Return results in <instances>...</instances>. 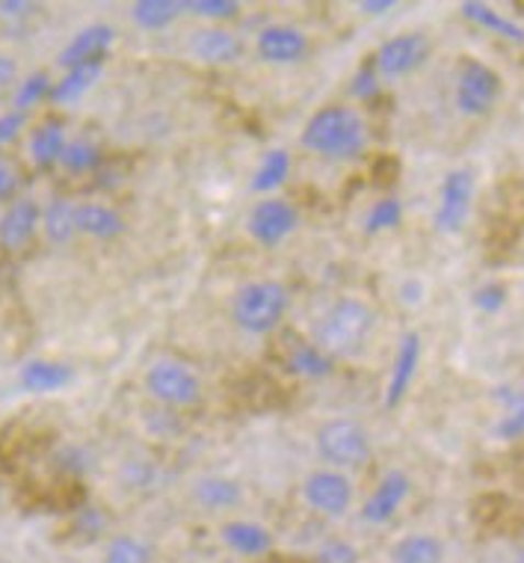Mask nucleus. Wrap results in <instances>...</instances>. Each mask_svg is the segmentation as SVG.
<instances>
[{
	"instance_id": "obj_34",
	"label": "nucleus",
	"mask_w": 524,
	"mask_h": 563,
	"mask_svg": "<svg viewBox=\"0 0 524 563\" xmlns=\"http://www.w3.org/2000/svg\"><path fill=\"white\" fill-rule=\"evenodd\" d=\"M181 7L208 21H228L241 15V3H234V0H190V3H181Z\"/></svg>"
},
{
	"instance_id": "obj_26",
	"label": "nucleus",
	"mask_w": 524,
	"mask_h": 563,
	"mask_svg": "<svg viewBox=\"0 0 524 563\" xmlns=\"http://www.w3.org/2000/svg\"><path fill=\"white\" fill-rule=\"evenodd\" d=\"M462 15L468 21H475L489 33H495L498 40L515 42V45H524V27L522 24H515L513 19H504V15H498L495 10H489L486 3H477V0H468L462 3Z\"/></svg>"
},
{
	"instance_id": "obj_25",
	"label": "nucleus",
	"mask_w": 524,
	"mask_h": 563,
	"mask_svg": "<svg viewBox=\"0 0 524 563\" xmlns=\"http://www.w3.org/2000/svg\"><path fill=\"white\" fill-rule=\"evenodd\" d=\"M495 400L504 407V416L495 424L498 439H504V442H515V439L524 437V391L513 389V386H498L495 389Z\"/></svg>"
},
{
	"instance_id": "obj_30",
	"label": "nucleus",
	"mask_w": 524,
	"mask_h": 563,
	"mask_svg": "<svg viewBox=\"0 0 524 563\" xmlns=\"http://www.w3.org/2000/svg\"><path fill=\"white\" fill-rule=\"evenodd\" d=\"M98 164H101V152H98L96 143H89L83 136L68 140L66 148H63V157H59V166L68 175H87L98 169Z\"/></svg>"
},
{
	"instance_id": "obj_18",
	"label": "nucleus",
	"mask_w": 524,
	"mask_h": 563,
	"mask_svg": "<svg viewBox=\"0 0 524 563\" xmlns=\"http://www.w3.org/2000/svg\"><path fill=\"white\" fill-rule=\"evenodd\" d=\"M75 377V371L66 362L54 360H30L19 374L21 389L30 395H54V391L66 389Z\"/></svg>"
},
{
	"instance_id": "obj_14",
	"label": "nucleus",
	"mask_w": 524,
	"mask_h": 563,
	"mask_svg": "<svg viewBox=\"0 0 524 563\" xmlns=\"http://www.w3.org/2000/svg\"><path fill=\"white\" fill-rule=\"evenodd\" d=\"M113 40H116V33L110 24H89L63 45L57 63L63 68H71L80 63H92V59H104Z\"/></svg>"
},
{
	"instance_id": "obj_33",
	"label": "nucleus",
	"mask_w": 524,
	"mask_h": 563,
	"mask_svg": "<svg viewBox=\"0 0 524 563\" xmlns=\"http://www.w3.org/2000/svg\"><path fill=\"white\" fill-rule=\"evenodd\" d=\"M400 220H403V205L398 199H379L374 208L368 211V220H365V232H389V229H398Z\"/></svg>"
},
{
	"instance_id": "obj_38",
	"label": "nucleus",
	"mask_w": 524,
	"mask_h": 563,
	"mask_svg": "<svg viewBox=\"0 0 524 563\" xmlns=\"http://www.w3.org/2000/svg\"><path fill=\"white\" fill-rule=\"evenodd\" d=\"M21 190V173L19 166L12 164L10 157L0 155V202H10Z\"/></svg>"
},
{
	"instance_id": "obj_28",
	"label": "nucleus",
	"mask_w": 524,
	"mask_h": 563,
	"mask_svg": "<svg viewBox=\"0 0 524 563\" xmlns=\"http://www.w3.org/2000/svg\"><path fill=\"white\" fill-rule=\"evenodd\" d=\"M291 371L297 377H309V379H323L330 377L332 368H335V360L330 353H323L317 344H297L291 350V360H288Z\"/></svg>"
},
{
	"instance_id": "obj_8",
	"label": "nucleus",
	"mask_w": 524,
	"mask_h": 563,
	"mask_svg": "<svg viewBox=\"0 0 524 563\" xmlns=\"http://www.w3.org/2000/svg\"><path fill=\"white\" fill-rule=\"evenodd\" d=\"M475 202V175L471 169H454L442 181V196L436 208V229L442 234L462 232Z\"/></svg>"
},
{
	"instance_id": "obj_39",
	"label": "nucleus",
	"mask_w": 524,
	"mask_h": 563,
	"mask_svg": "<svg viewBox=\"0 0 524 563\" xmlns=\"http://www.w3.org/2000/svg\"><path fill=\"white\" fill-rule=\"evenodd\" d=\"M27 125V113L24 110H7V113H0V148L10 146L12 140L24 131Z\"/></svg>"
},
{
	"instance_id": "obj_43",
	"label": "nucleus",
	"mask_w": 524,
	"mask_h": 563,
	"mask_svg": "<svg viewBox=\"0 0 524 563\" xmlns=\"http://www.w3.org/2000/svg\"><path fill=\"white\" fill-rule=\"evenodd\" d=\"M359 10L368 15H382V12L394 10V0H361Z\"/></svg>"
},
{
	"instance_id": "obj_5",
	"label": "nucleus",
	"mask_w": 524,
	"mask_h": 563,
	"mask_svg": "<svg viewBox=\"0 0 524 563\" xmlns=\"http://www.w3.org/2000/svg\"><path fill=\"white\" fill-rule=\"evenodd\" d=\"M148 395L166 407H193L202 395V383L193 371L175 360L155 362L146 374Z\"/></svg>"
},
{
	"instance_id": "obj_17",
	"label": "nucleus",
	"mask_w": 524,
	"mask_h": 563,
	"mask_svg": "<svg viewBox=\"0 0 524 563\" xmlns=\"http://www.w3.org/2000/svg\"><path fill=\"white\" fill-rule=\"evenodd\" d=\"M190 51L196 59H202L208 66H228L243 54L241 40L223 27H204L196 30L190 40Z\"/></svg>"
},
{
	"instance_id": "obj_1",
	"label": "nucleus",
	"mask_w": 524,
	"mask_h": 563,
	"mask_svg": "<svg viewBox=\"0 0 524 563\" xmlns=\"http://www.w3.org/2000/svg\"><path fill=\"white\" fill-rule=\"evenodd\" d=\"M368 146V128L365 119L349 108H323L302 128V148L326 161H349L359 157Z\"/></svg>"
},
{
	"instance_id": "obj_42",
	"label": "nucleus",
	"mask_w": 524,
	"mask_h": 563,
	"mask_svg": "<svg viewBox=\"0 0 524 563\" xmlns=\"http://www.w3.org/2000/svg\"><path fill=\"white\" fill-rule=\"evenodd\" d=\"M400 300L409 302V306H417V302L424 300V285L417 279H406L400 285Z\"/></svg>"
},
{
	"instance_id": "obj_31",
	"label": "nucleus",
	"mask_w": 524,
	"mask_h": 563,
	"mask_svg": "<svg viewBox=\"0 0 524 563\" xmlns=\"http://www.w3.org/2000/svg\"><path fill=\"white\" fill-rule=\"evenodd\" d=\"M155 554H152V545L143 543L140 537L134 534H119L113 537L104 549V558L101 563H152Z\"/></svg>"
},
{
	"instance_id": "obj_19",
	"label": "nucleus",
	"mask_w": 524,
	"mask_h": 563,
	"mask_svg": "<svg viewBox=\"0 0 524 563\" xmlns=\"http://www.w3.org/2000/svg\"><path fill=\"white\" fill-rule=\"evenodd\" d=\"M101 75H104V59H92V63H80V66L66 68V75L51 89V101L59 104V108L78 104L80 98L87 96L89 89L101 80Z\"/></svg>"
},
{
	"instance_id": "obj_27",
	"label": "nucleus",
	"mask_w": 524,
	"mask_h": 563,
	"mask_svg": "<svg viewBox=\"0 0 524 563\" xmlns=\"http://www.w3.org/2000/svg\"><path fill=\"white\" fill-rule=\"evenodd\" d=\"M288 175H291V155L285 148H272L264 155L261 166L255 169L253 190L255 194H272L288 181Z\"/></svg>"
},
{
	"instance_id": "obj_24",
	"label": "nucleus",
	"mask_w": 524,
	"mask_h": 563,
	"mask_svg": "<svg viewBox=\"0 0 524 563\" xmlns=\"http://www.w3.org/2000/svg\"><path fill=\"white\" fill-rule=\"evenodd\" d=\"M42 232L51 243H68L78 238V205L68 199H54L42 211Z\"/></svg>"
},
{
	"instance_id": "obj_23",
	"label": "nucleus",
	"mask_w": 524,
	"mask_h": 563,
	"mask_svg": "<svg viewBox=\"0 0 524 563\" xmlns=\"http://www.w3.org/2000/svg\"><path fill=\"white\" fill-rule=\"evenodd\" d=\"M391 563H445V543L433 534H406L391 545Z\"/></svg>"
},
{
	"instance_id": "obj_11",
	"label": "nucleus",
	"mask_w": 524,
	"mask_h": 563,
	"mask_svg": "<svg viewBox=\"0 0 524 563\" xmlns=\"http://www.w3.org/2000/svg\"><path fill=\"white\" fill-rule=\"evenodd\" d=\"M42 229V208L36 199H15L0 217V246L7 253H24Z\"/></svg>"
},
{
	"instance_id": "obj_45",
	"label": "nucleus",
	"mask_w": 524,
	"mask_h": 563,
	"mask_svg": "<svg viewBox=\"0 0 524 563\" xmlns=\"http://www.w3.org/2000/svg\"><path fill=\"white\" fill-rule=\"evenodd\" d=\"M513 563H524V543L519 545V549H515V558H513Z\"/></svg>"
},
{
	"instance_id": "obj_32",
	"label": "nucleus",
	"mask_w": 524,
	"mask_h": 563,
	"mask_svg": "<svg viewBox=\"0 0 524 563\" xmlns=\"http://www.w3.org/2000/svg\"><path fill=\"white\" fill-rule=\"evenodd\" d=\"M51 89H54V80H51L48 71H33V75H27V78L15 87V98H12V101H15V110H24V113H27L30 108H36L45 98H51Z\"/></svg>"
},
{
	"instance_id": "obj_40",
	"label": "nucleus",
	"mask_w": 524,
	"mask_h": 563,
	"mask_svg": "<svg viewBox=\"0 0 524 563\" xmlns=\"http://www.w3.org/2000/svg\"><path fill=\"white\" fill-rule=\"evenodd\" d=\"M75 528H78L80 537H98L108 528V522H104L101 510H78L75 514Z\"/></svg>"
},
{
	"instance_id": "obj_16",
	"label": "nucleus",
	"mask_w": 524,
	"mask_h": 563,
	"mask_svg": "<svg viewBox=\"0 0 524 563\" xmlns=\"http://www.w3.org/2000/svg\"><path fill=\"white\" fill-rule=\"evenodd\" d=\"M421 365V335L417 332H409L400 339L398 356H394V365H391V379L389 389H386V407H398L400 400L406 398L409 386L415 379V371Z\"/></svg>"
},
{
	"instance_id": "obj_37",
	"label": "nucleus",
	"mask_w": 524,
	"mask_h": 563,
	"mask_svg": "<svg viewBox=\"0 0 524 563\" xmlns=\"http://www.w3.org/2000/svg\"><path fill=\"white\" fill-rule=\"evenodd\" d=\"M379 92V71L374 63H365V66L353 75V96L361 98V101H370V98Z\"/></svg>"
},
{
	"instance_id": "obj_10",
	"label": "nucleus",
	"mask_w": 524,
	"mask_h": 563,
	"mask_svg": "<svg viewBox=\"0 0 524 563\" xmlns=\"http://www.w3.org/2000/svg\"><path fill=\"white\" fill-rule=\"evenodd\" d=\"M297 223H300V214H297V208L291 202H285V199H264V202L253 208L246 229H249V234L261 246H279L285 238H291Z\"/></svg>"
},
{
	"instance_id": "obj_29",
	"label": "nucleus",
	"mask_w": 524,
	"mask_h": 563,
	"mask_svg": "<svg viewBox=\"0 0 524 563\" xmlns=\"http://www.w3.org/2000/svg\"><path fill=\"white\" fill-rule=\"evenodd\" d=\"M181 12H185V7H181V3H172V0H140V3H134L131 15H134V21L143 30H164L169 27Z\"/></svg>"
},
{
	"instance_id": "obj_15",
	"label": "nucleus",
	"mask_w": 524,
	"mask_h": 563,
	"mask_svg": "<svg viewBox=\"0 0 524 563\" xmlns=\"http://www.w3.org/2000/svg\"><path fill=\"white\" fill-rule=\"evenodd\" d=\"M220 540L228 552L241 554V558H267L272 552L270 531L249 519H228L220 528Z\"/></svg>"
},
{
	"instance_id": "obj_13",
	"label": "nucleus",
	"mask_w": 524,
	"mask_h": 563,
	"mask_svg": "<svg viewBox=\"0 0 524 563\" xmlns=\"http://www.w3.org/2000/svg\"><path fill=\"white\" fill-rule=\"evenodd\" d=\"M409 496V477L403 472H386L368 501L361 505V519L368 525H389Z\"/></svg>"
},
{
	"instance_id": "obj_4",
	"label": "nucleus",
	"mask_w": 524,
	"mask_h": 563,
	"mask_svg": "<svg viewBox=\"0 0 524 563\" xmlns=\"http://www.w3.org/2000/svg\"><path fill=\"white\" fill-rule=\"evenodd\" d=\"M317 454L323 456V463H330L338 472V468L365 466L374 448H370V437L359 421L332 418L317 430Z\"/></svg>"
},
{
	"instance_id": "obj_9",
	"label": "nucleus",
	"mask_w": 524,
	"mask_h": 563,
	"mask_svg": "<svg viewBox=\"0 0 524 563\" xmlns=\"http://www.w3.org/2000/svg\"><path fill=\"white\" fill-rule=\"evenodd\" d=\"M430 51L433 48L424 33H400L377 51L374 66L386 78H406L427 63Z\"/></svg>"
},
{
	"instance_id": "obj_7",
	"label": "nucleus",
	"mask_w": 524,
	"mask_h": 563,
	"mask_svg": "<svg viewBox=\"0 0 524 563\" xmlns=\"http://www.w3.org/2000/svg\"><path fill=\"white\" fill-rule=\"evenodd\" d=\"M353 481L344 472L335 468H321V472H311L302 484V498L314 514L326 516V519H341L349 514L353 507Z\"/></svg>"
},
{
	"instance_id": "obj_20",
	"label": "nucleus",
	"mask_w": 524,
	"mask_h": 563,
	"mask_svg": "<svg viewBox=\"0 0 524 563\" xmlns=\"http://www.w3.org/2000/svg\"><path fill=\"white\" fill-rule=\"evenodd\" d=\"M78 232L96 241H113L125 232V220L110 205L83 202L78 205Z\"/></svg>"
},
{
	"instance_id": "obj_44",
	"label": "nucleus",
	"mask_w": 524,
	"mask_h": 563,
	"mask_svg": "<svg viewBox=\"0 0 524 563\" xmlns=\"http://www.w3.org/2000/svg\"><path fill=\"white\" fill-rule=\"evenodd\" d=\"M12 80H15V59L0 54V87H7Z\"/></svg>"
},
{
	"instance_id": "obj_41",
	"label": "nucleus",
	"mask_w": 524,
	"mask_h": 563,
	"mask_svg": "<svg viewBox=\"0 0 524 563\" xmlns=\"http://www.w3.org/2000/svg\"><path fill=\"white\" fill-rule=\"evenodd\" d=\"M36 10V3H24V0H3L0 3V19L24 21L30 19V12Z\"/></svg>"
},
{
	"instance_id": "obj_2",
	"label": "nucleus",
	"mask_w": 524,
	"mask_h": 563,
	"mask_svg": "<svg viewBox=\"0 0 524 563\" xmlns=\"http://www.w3.org/2000/svg\"><path fill=\"white\" fill-rule=\"evenodd\" d=\"M374 323H377V318H374V309L368 302L356 300V297H341L317 321L314 339H317V347L330 353L332 360L353 356L356 350L365 347V341L374 332Z\"/></svg>"
},
{
	"instance_id": "obj_12",
	"label": "nucleus",
	"mask_w": 524,
	"mask_h": 563,
	"mask_svg": "<svg viewBox=\"0 0 524 563\" xmlns=\"http://www.w3.org/2000/svg\"><path fill=\"white\" fill-rule=\"evenodd\" d=\"M255 48H258V57L264 63H272V66H293L300 63L305 54H309V40L305 33L291 24H270L258 33L255 40Z\"/></svg>"
},
{
	"instance_id": "obj_22",
	"label": "nucleus",
	"mask_w": 524,
	"mask_h": 563,
	"mask_svg": "<svg viewBox=\"0 0 524 563\" xmlns=\"http://www.w3.org/2000/svg\"><path fill=\"white\" fill-rule=\"evenodd\" d=\"M193 498L204 510H234L243 501V486L232 477H202L196 481Z\"/></svg>"
},
{
	"instance_id": "obj_35",
	"label": "nucleus",
	"mask_w": 524,
	"mask_h": 563,
	"mask_svg": "<svg viewBox=\"0 0 524 563\" xmlns=\"http://www.w3.org/2000/svg\"><path fill=\"white\" fill-rule=\"evenodd\" d=\"M361 554L349 540H341V537H330L323 540L321 549L314 552V563H359Z\"/></svg>"
},
{
	"instance_id": "obj_6",
	"label": "nucleus",
	"mask_w": 524,
	"mask_h": 563,
	"mask_svg": "<svg viewBox=\"0 0 524 563\" xmlns=\"http://www.w3.org/2000/svg\"><path fill=\"white\" fill-rule=\"evenodd\" d=\"M501 98V78L480 59H466L457 78V108L466 117H486Z\"/></svg>"
},
{
	"instance_id": "obj_3",
	"label": "nucleus",
	"mask_w": 524,
	"mask_h": 563,
	"mask_svg": "<svg viewBox=\"0 0 524 563\" xmlns=\"http://www.w3.org/2000/svg\"><path fill=\"white\" fill-rule=\"evenodd\" d=\"M288 314V291L272 279L246 282L232 297V321L249 335H267Z\"/></svg>"
},
{
	"instance_id": "obj_36",
	"label": "nucleus",
	"mask_w": 524,
	"mask_h": 563,
	"mask_svg": "<svg viewBox=\"0 0 524 563\" xmlns=\"http://www.w3.org/2000/svg\"><path fill=\"white\" fill-rule=\"evenodd\" d=\"M471 302H475V309L486 311V314H495V311L504 309L506 288H504V285H498V282L480 285V288L471 294Z\"/></svg>"
},
{
	"instance_id": "obj_21",
	"label": "nucleus",
	"mask_w": 524,
	"mask_h": 563,
	"mask_svg": "<svg viewBox=\"0 0 524 563\" xmlns=\"http://www.w3.org/2000/svg\"><path fill=\"white\" fill-rule=\"evenodd\" d=\"M66 143V125H63V122H57V119L42 122V125L30 134V161L40 166V169H48V166L59 164Z\"/></svg>"
}]
</instances>
